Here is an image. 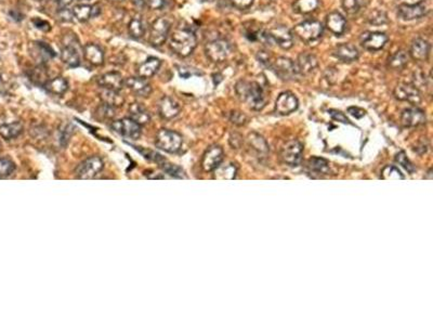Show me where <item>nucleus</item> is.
I'll list each match as a JSON object with an SVG mask.
<instances>
[{
  "mask_svg": "<svg viewBox=\"0 0 433 325\" xmlns=\"http://www.w3.org/2000/svg\"><path fill=\"white\" fill-rule=\"evenodd\" d=\"M111 2H118V3H121V2H124V0H111Z\"/></svg>",
  "mask_w": 433,
  "mask_h": 325,
  "instance_id": "59",
  "label": "nucleus"
},
{
  "mask_svg": "<svg viewBox=\"0 0 433 325\" xmlns=\"http://www.w3.org/2000/svg\"><path fill=\"white\" fill-rule=\"evenodd\" d=\"M124 78L121 73L118 72H109L103 74L97 79V84L101 88L111 89V90L121 91L124 87Z\"/></svg>",
  "mask_w": 433,
  "mask_h": 325,
  "instance_id": "22",
  "label": "nucleus"
},
{
  "mask_svg": "<svg viewBox=\"0 0 433 325\" xmlns=\"http://www.w3.org/2000/svg\"><path fill=\"white\" fill-rule=\"evenodd\" d=\"M318 0H296L292 5V9L298 15H309L317 9Z\"/></svg>",
  "mask_w": 433,
  "mask_h": 325,
  "instance_id": "34",
  "label": "nucleus"
},
{
  "mask_svg": "<svg viewBox=\"0 0 433 325\" xmlns=\"http://www.w3.org/2000/svg\"><path fill=\"white\" fill-rule=\"evenodd\" d=\"M59 17H60V20H62L63 22H72L74 15H73V11H69L67 8H64L59 11Z\"/></svg>",
  "mask_w": 433,
  "mask_h": 325,
  "instance_id": "53",
  "label": "nucleus"
},
{
  "mask_svg": "<svg viewBox=\"0 0 433 325\" xmlns=\"http://www.w3.org/2000/svg\"><path fill=\"white\" fill-rule=\"evenodd\" d=\"M367 20L369 24L375 26H380L388 23V16L387 13L382 10H374L369 13Z\"/></svg>",
  "mask_w": 433,
  "mask_h": 325,
  "instance_id": "41",
  "label": "nucleus"
},
{
  "mask_svg": "<svg viewBox=\"0 0 433 325\" xmlns=\"http://www.w3.org/2000/svg\"><path fill=\"white\" fill-rule=\"evenodd\" d=\"M394 96L400 101H406L411 104H419L421 102V94L418 89L410 84H400L394 89Z\"/></svg>",
  "mask_w": 433,
  "mask_h": 325,
  "instance_id": "14",
  "label": "nucleus"
},
{
  "mask_svg": "<svg viewBox=\"0 0 433 325\" xmlns=\"http://www.w3.org/2000/svg\"><path fill=\"white\" fill-rule=\"evenodd\" d=\"M73 3V0H57V4L60 7V9L67 8V7Z\"/></svg>",
  "mask_w": 433,
  "mask_h": 325,
  "instance_id": "57",
  "label": "nucleus"
},
{
  "mask_svg": "<svg viewBox=\"0 0 433 325\" xmlns=\"http://www.w3.org/2000/svg\"><path fill=\"white\" fill-rule=\"evenodd\" d=\"M326 27L334 35L340 36L346 32L347 21L340 12H332L326 17Z\"/></svg>",
  "mask_w": 433,
  "mask_h": 325,
  "instance_id": "24",
  "label": "nucleus"
},
{
  "mask_svg": "<svg viewBox=\"0 0 433 325\" xmlns=\"http://www.w3.org/2000/svg\"><path fill=\"white\" fill-rule=\"evenodd\" d=\"M33 23H34L36 29L43 31V32H49L51 30V25L49 24V22H47V21L40 19V18L33 19Z\"/></svg>",
  "mask_w": 433,
  "mask_h": 325,
  "instance_id": "51",
  "label": "nucleus"
},
{
  "mask_svg": "<svg viewBox=\"0 0 433 325\" xmlns=\"http://www.w3.org/2000/svg\"><path fill=\"white\" fill-rule=\"evenodd\" d=\"M365 0H342V8L350 16H355L364 8Z\"/></svg>",
  "mask_w": 433,
  "mask_h": 325,
  "instance_id": "37",
  "label": "nucleus"
},
{
  "mask_svg": "<svg viewBox=\"0 0 433 325\" xmlns=\"http://www.w3.org/2000/svg\"><path fill=\"white\" fill-rule=\"evenodd\" d=\"M296 63L299 75H309L316 70L318 66V60L313 53L302 52L298 55Z\"/></svg>",
  "mask_w": 433,
  "mask_h": 325,
  "instance_id": "18",
  "label": "nucleus"
},
{
  "mask_svg": "<svg viewBox=\"0 0 433 325\" xmlns=\"http://www.w3.org/2000/svg\"><path fill=\"white\" fill-rule=\"evenodd\" d=\"M104 162L99 156H90L82 161L75 170L76 177L78 179H94L100 175V172L103 170Z\"/></svg>",
  "mask_w": 433,
  "mask_h": 325,
  "instance_id": "7",
  "label": "nucleus"
},
{
  "mask_svg": "<svg viewBox=\"0 0 433 325\" xmlns=\"http://www.w3.org/2000/svg\"><path fill=\"white\" fill-rule=\"evenodd\" d=\"M32 79H33V81L37 82V84H41V85L45 86L46 82L49 80L46 67L43 65H39L36 68H34Z\"/></svg>",
  "mask_w": 433,
  "mask_h": 325,
  "instance_id": "44",
  "label": "nucleus"
},
{
  "mask_svg": "<svg viewBox=\"0 0 433 325\" xmlns=\"http://www.w3.org/2000/svg\"><path fill=\"white\" fill-rule=\"evenodd\" d=\"M129 117L140 126L146 125L151 121L150 113L141 103H132L129 106Z\"/></svg>",
  "mask_w": 433,
  "mask_h": 325,
  "instance_id": "28",
  "label": "nucleus"
},
{
  "mask_svg": "<svg viewBox=\"0 0 433 325\" xmlns=\"http://www.w3.org/2000/svg\"><path fill=\"white\" fill-rule=\"evenodd\" d=\"M270 68L283 80H292L299 75L295 62L286 57H278L275 59L272 62Z\"/></svg>",
  "mask_w": 433,
  "mask_h": 325,
  "instance_id": "8",
  "label": "nucleus"
},
{
  "mask_svg": "<svg viewBox=\"0 0 433 325\" xmlns=\"http://www.w3.org/2000/svg\"><path fill=\"white\" fill-rule=\"evenodd\" d=\"M408 63V54L404 50H399L391 54L388 59V67L394 71H401Z\"/></svg>",
  "mask_w": 433,
  "mask_h": 325,
  "instance_id": "31",
  "label": "nucleus"
},
{
  "mask_svg": "<svg viewBox=\"0 0 433 325\" xmlns=\"http://www.w3.org/2000/svg\"><path fill=\"white\" fill-rule=\"evenodd\" d=\"M401 121L404 126L417 127L425 123V115L423 111L418 107H409L403 111Z\"/></svg>",
  "mask_w": 433,
  "mask_h": 325,
  "instance_id": "20",
  "label": "nucleus"
},
{
  "mask_svg": "<svg viewBox=\"0 0 433 325\" xmlns=\"http://www.w3.org/2000/svg\"><path fill=\"white\" fill-rule=\"evenodd\" d=\"M196 46V36H195L192 32L185 30L174 32L169 41V48L172 50V52H174L181 58H186L190 54H192Z\"/></svg>",
  "mask_w": 433,
  "mask_h": 325,
  "instance_id": "2",
  "label": "nucleus"
},
{
  "mask_svg": "<svg viewBox=\"0 0 433 325\" xmlns=\"http://www.w3.org/2000/svg\"><path fill=\"white\" fill-rule=\"evenodd\" d=\"M255 0H230L233 7L239 10H246L253 6Z\"/></svg>",
  "mask_w": 433,
  "mask_h": 325,
  "instance_id": "49",
  "label": "nucleus"
},
{
  "mask_svg": "<svg viewBox=\"0 0 433 325\" xmlns=\"http://www.w3.org/2000/svg\"><path fill=\"white\" fill-rule=\"evenodd\" d=\"M295 35L304 43L309 44L320 38L323 34V25L318 21L308 20L294 27Z\"/></svg>",
  "mask_w": 433,
  "mask_h": 325,
  "instance_id": "4",
  "label": "nucleus"
},
{
  "mask_svg": "<svg viewBox=\"0 0 433 325\" xmlns=\"http://www.w3.org/2000/svg\"><path fill=\"white\" fill-rule=\"evenodd\" d=\"M360 43L368 51H379L388 43V36L381 32H365L361 35Z\"/></svg>",
  "mask_w": 433,
  "mask_h": 325,
  "instance_id": "10",
  "label": "nucleus"
},
{
  "mask_svg": "<svg viewBox=\"0 0 433 325\" xmlns=\"http://www.w3.org/2000/svg\"><path fill=\"white\" fill-rule=\"evenodd\" d=\"M231 45L226 39H214L205 45L206 57L213 63L225 62L231 54Z\"/></svg>",
  "mask_w": 433,
  "mask_h": 325,
  "instance_id": "5",
  "label": "nucleus"
},
{
  "mask_svg": "<svg viewBox=\"0 0 433 325\" xmlns=\"http://www.w3.org/2000/svg\"><path fill=\"white\" fill-rule=\"evenodd\" d=\"M348 112L350 113L352 116L356 117V119H362V117L365 116V114H366V112H365L364 110H362L360 107H356V106L349 107L348 109Z\"/></svg>",
  "mask_w": 433,
  "mask_h": 325,
  "instance_id": "55",
  "label": "nucleus"
},
{
  "mask_svg": "<svg viewBox=\"0 0 433 325\" xmlns=\"http://www.w3.org/2000/svg\"><path fill=\"white\" fill-rule=\"evenodd\" d=\"M239 98L255 111H260L267 103V94L264 89L257 81L240 80L235 86Z\"/></svg>",
  "mask_w": 433,
  "mask_h": 325,
  "instance_id": "1",
  "label": "nucleus"
},
{
  "mask_svg": "<svg viewBox=\"0 0 433 325\" xmlns=\"http://www.w3.org/2000/svg\"><path fill=\"white\" fill-rule=\"evenodd\" d=\"M430 50L431 46L429 41L423 38H416L410 45L409 55L410 58L416 62H424L429 58Z\"/></svg>",
  "mask_w": 433,
  "mask_h": 325,
  "instance_id": "17",
  "label": "nucleus"
},
{
  "mask_svg": "<svg viewBox=\"0 0 433 325\" xmlns=\"http://www.w3.org/2000/svg\"><path fill=\"white\" fill-rule=\"evenodd\" d=\"M236 166L232 163H228L225 165H219L214 171L215 179H234L236 175Z\"/></svg>",
  "mask_w": 433,
  "mask_h": 325,
  "instance_id": "35",
  "label": "nucleus"
},
{
  "mask_svg": "<svg viewBox=\"0 0 433 325\" xmlns=\"http://www.w3.org/2000/svg\"><path fill=\"white\" fill-rule=\"evenodd\" d=\"M309 168L319 175H326L330 171V163L322 157H312L309 161Z\"/></svg>",
  "mask_w": 433,
  "mask_h": 325,
  "instance_id": "36",
  "label": "nucleus"
},
{
  "mask_svg": "<svg viewBox=\"0 0 433 325\" xmlns=\"http://www.w3.org/2000/svg\"><path fill=\"white\" fill-rule=\"evenodd\" d=\"M249 143L253 149H255L256 151L260 152V153H267L269 151V147L267 142L263 139V138L257 134H251L249 136Z\"/></svg>",
  "mask_w": 433,
  "mask_h": 325,
  "instance_id": "42",
  "label": "nucleus"
},
{
  "mask_svg": "<svg viewBox=\"0 0 433 325\" xmlns=\"http://www.w3.org/2000/svg\"><path fill=\"white\" fill-rule=\"evenodd\" d=\"M101 12V9L99 6L94 5H77L74 7L73 9V15L74 18L77 19L80 22H86V21L90 20L91 18H94L99 16Z\"/></svg>",
  "mask_w": 433,
  "mask_h": 325,
  "instance_id": "25",
  "label": "nucleus"
},
{
  "mask_svg": "<svg viewBox=\"0 0 433 325\" xmlns=\"http://www.w3.org/2000/svg\"><path fill=\"white\" fill-rule=\"evenodd\" d=\"M124 87L128 89L137 94L138 96H149L152 92V87L145 78L140 77H128L124 80Z\"/></svg>",
  "mask_w": 433,
  "mask_h": 325,
  "instance_id": "19",
  "label": "nucleus"
},
{
  "mask_svg": "<svg viewBox=\"0 0 433 325\" xmlns=\"http://www.w3.org/2000/svg\"><path fill=\"white\" fill-rule=\"evenodd\" d=\"M146 5L152 10H162L166 5V0H146Z\"/></svg>",
  "mask_w": 433,
  "mask_h": 325,
  "instance_id": "52",
  "label": "nucleus"
},
{
  "mask_svg": "<svg viewBox=\"0 0 433 325\" xmlns=\"http://www.w3.org/2000/svg\"><path fill=\"white\" fill-rule=\"evenodd\" d=\"M61 60L69 67H77L80 64V55L72 45H66L61 50Z\"/></svg>",
  "mask_w": 433,
  "mask_h": 325,
  "instance_id": "29",
  "label": "nucleus"
},
{
  "mask_svg": "<svg viewBox=\"0 0 433 325\" xmlns=\"http://www.w3.org/2000/svg\"><path fill=\"white\" fill-rule=\"evenodd\" d=\"M302 144L297 140L286 142L281 151L283 161L290 166H298L302 160Z\"/></svg>",
  "mask_w": 433,
  "mask_h": 325,
  "instance_id": "13",
  "label": "nucleus"
},
{
  "mask_svg": "<svg viewBox=\"0 0 433 325\" xmlns=\"http://www.w3.org/2000/svg\"><path fill=\"white\" fill-rule=\"evenodd\" d=\"M268 33L273 43L281 47L282 49L288 50L294 46V35L287 26L277 25L272 27Z\"/></svg>",
  "mask_w": 433,
  "mask_h": 325,
  "instance_id": "12",
  "label": "nucleus"
},
{
  "mask_svg": "<svg viewBox=\"0 0 433 325\" xmlns=\"http://www.w3.org/2000/svg\"><path fill=\"white\" fill-rule=\"evenodd\" d=\"M45 87L49 92L53 94H64L68 89V81L64 77H55L53 79H49Z\"/></svg>",
  "mask_w": 433,
  "mask_h": 325,
  "instance_id": "32",
  "label": "nucleus"
},
{
  "mask_svg": "<svg viewBox=\"0 0 433 325\" xmlns=\"http://www.w3.org/2000/svg\"><path fill=\"white\" fill-rule=\"evenodd\" d=\"M83 55L89 63L95 66L102 65L104 62V52L101 47L92 43H89L83 47Z\"/></svg>",
  "mask_w": 433,
  "mask_h": 325,
  "instance_id": "26",
  "label": "nucleus"
},
{
  "mask_svg": "<svg viewBox=\"0 0 433 325\" xmlns=\"http://www.w3.org/2000/svg\"><path fill=\"white\" fill-rule=\"evenodd\" d=\"M130 2L132 3V5L136 6L137 8H139V9H142L143 7L145 6L144 0H130Z\"/></svg>",
  "mask_w": 433,
  "mask_h": 325,
  "instance_id": "58",
  "label": "nucleus"
},
{
  "mask_svg": "<svg viewBox=\"0 0 433 325\" xmlns=\"http://www.w3.org/2000/svg\"><path fill=\"white\" fill-rule=\"evenodd\" d=\"M22 133H23V125L20 122L6 124V125H3L0 127V135H2L7 140L15 139V138H18Z\"/></svg>",
  "mask_w": 433,
  "mask_h": 325,
  "instance_id": "33",
  "label": "nucleus"
},
{
  "mask_svg": "<svg viewBox=\"0 0 433 325\" xmlns=\"http://www.w3.org/2000/svg\"><path fill=\"white\" fill-rule=\"evenodd\" d=\"M111 127L116 134L132 140H138L141 136V126L132 121L130 117L113 122L111 124Z\"/></svg>",
  "mask_w": 433,
  "mask_h": 325,
  "instance_id": "9",
  "label": "nucleus"
},
{
  "mask_svg": "<svg viewBox=\"0 0 433 325\" xmlns=\"http://www.w3.org/2000/svg\"><path fill=\"white\" fill-rule=\"evenodd\" d=\"M171 29V22L168 18L159 17L150 27V38L149 41L152 46L159 47L165 44L168 38L169 32Z\"/></svg>",
  "mask_w": 433,
  "mask_h": 325,
  "instance_id": "6",
  "label": "nucleus"
},
{
  "mask_svg": "<svg viewBox=\"0 0 433 325\" xmlns=\"http://www.w3.org/2000/svg\"><path fill=\"white\" fill-rule=\"evenodd\" d=\"M395 162L399 163L400 165H402L403 167L406 169L409 174H413V172L416 170L415 166L409 162V160L407 158V156L405 155L404 152H400V153H397L395 156Z\"/></svg>",
  "mask_w": 433,
  "mask_h": 325,
  "instance_id": "45",
  "label": "nucleus"
},
{
  "mask_svg": "<svg viewBox=\"0 0 433 325\" xmlns=\"http://www.w3.org/2000/svg\"><path fill=\"white\" fill-rule=\"evenodd\" d=\"M191 68H187V67H179V74H180V76L182 78H188L190 77V76H192L193 74H195V72L194 71H190Z\"/></svg>",
  "mask_w": 433,
  "mask_h": 325,
  "instance_id": "56",
  "label": "nucleus"
},
{
  "mask_svg": "<svg viewBox=\"0 0 433 325\" xmlns=\"http://www.w3.org/2000/svg\"><path fill=\"white\" fill-rule=\"evenodd\" d=\"M299 102L297 96L289 91L282 92L277 96L275 102V110L276 112L282 115H287L298 109Z\"/></svg>",
  "mask_w": 433,
  "mask_h": 325,
  "instance_id": "15",
  "label": "nucleus"
},
{
  "mask_svg": "<svg viewBox=\"0 0 433 325\" xmlns=\"http://www.w3.org/2000/svg\"><path fill=\"white\" fill-rule=\"evenodd\" d=\"M16 169V164L9 158H0V179L9 177Z\"/></svg>",
  "mask_w": 433,
  "mask_h": 325,
  "instance_id": "43",
  "label": "nucleus"
},
{
  "mask_svg": "<svg viewBox=\"0 0 433 325\" xmlns=\"http://www.w3.org/2000/svg\"><path fill=\"white\" fill-rule=\"evenodd\" d=\"M382 178L383 179H404L402 172L394 166H387L382 170Z\"/></svg>",
  "mask_w": 433,
  "mask_h": 325,
  "instance_id": "46",
  "label": "nucleus"
},
{
  "mask_svg": "<svg viewBox=\"0 0 433 325\" xmlns=\"http://www.w3.org/2000/svg\"><path fill=\"white\" fill-rule=\"evenodd\" d=\"M160 65H162V61H160L158 58L151 57L139 66L138 75L140 77L145 79L150 78L156 74V72L159 70Z\"/></svg>",
  "mask_w": 433,
  "mask_h": 325,
  "instance_id": "27",
  "label": "nucleus"
},
{
  "mask_svg": "<svg viewBox=\"0 0 433 325\" xmlns=\"http://www.w3.org/2000/svg\"><path fill=\"white\" fill-rule=\"evenodd\" d=\"M230 120H231L232 123L236 124V125H243L244 123L246 121L245 115H243L240 112H233L231 114V117H230Z\"/></svg>",
  "mask_w": 433,
  "mask_h": 325,
  "instance_id": "54",
  "label": "nucleus"
},
{
  "mask_svg": "<svg viewBox=\"0 0 433 325\" xmlns=\"http://www.w3.org/2000/svg\"><path fill=\"white\" fill-rule=\"evenodd\" d=\"M257 59H258V61L260 62L261 64L268 66V67H271L272 62H273V61H272V58H271V55L269 54V52L265 51V50H260L259 52H258L257 53Z\"/></svg>",
  "mask_w": 433,
  "mask_h": 325,
  "instance_id": "48",
  "label": "nucleus"
},
{
  "mask_svg": "<svg viewBox=\"0 0 433 325\" xmlns=\"http://www.w3.org/2000/svg\"><path fill=\"white\" fill-rule=\"evenodd\" d=\"M182 142L183 140L181 135L169 129H160L155 140L156 147L167 153H177L182 147Z\"/></svg>",
  "mask_w": 433,
  "mask_h": 325,
  "instance_id": "3",
  "label": "nucleus"
},
{
  "mask_svg": "<svg viewBox=\"0 0 433 325\" xmlns=\"http://www.w3.org/2000/svg\"><path fill=\"white\" fill-rule=\"evenodd\" d=\"M179 103L171 96H164L158 103V113L165 120H172L180 113Z\"/></svg>",
  "mask_w": 433,
  "mask_h": 325,
  "instance_id": "21",
  "label": "nucleus"
},
{
  "mask_svg": "<svg viewBox=\"0 0 433 325\" xmlns=\"http://www.w3.org/2000/svg\"><path fill=\"white\" fill-rule=\"evenodd\" d=\"M160 167H162V169L165 171V174H167L169 177L177 178V179H185L186 178L184 170L177 165L170 164V163H162L160 164Z\"/></svg>",
  "mask_w": 433,
  "mask_h": 325,
  "instance_id": "40",
  "label": "nucleus"
},
{
  "mask_svg": "<svg viewBox=\"0 0 433 325\" xmlns=\"http://www.w3.org/2000/svg\"><path fill=\"white\" fill-rule=\"evenodd\" d=\"M334 55L344 63H351L359 59L360 52L352 44H341L334 50Z\"/></svg>",
  "mask_w": 433,
  "mask_h": 325,
  "instance_id": "23",
  "label": "nucleus"
},
{
  "mask_svg": "<svg viewBox=\"0 0 433 325\" xmlns=\"http://www.w3.org/2000/svg\"><path fill=\"white\" fill-rule=\"evenodd\" d=\"M223 161V150L219 145H212L204 154L201 166L205 171H213Z\"/></svg>",
  "mask_w": 433,
  "mask_h": 325,
  "instance_id": "16",
  "label": "nucleus"
},
{
  "mask_svg": "<svg viewBox=\"0 0 433 325\" xmlns=\"http://www.w3.org/2000/svg\"><path fill=\"white\" fill-rule=\"evenodd\" d=\"M429 9L423 2L418 4H402L397 7V17L404 21H413L427 16Z\"/></svg>",
  "mask_w": 433,
  "mask_h": 325,
  "instance_id": "11",
  "label": "nucleus"
},
{
  "mask_svg": "<svg viewBox=\"0 0 433 325\" xmlns=\"http://www.w3.org/2000/svg\"><path fill=\"white\" fill-rule=\"evenodd\" d=\"M413 85L418 89V90H419V87H423L427 85V77H425V74H423L422 72L414 73Z\"/></svg>",
  "mask_w": 433,
  "mask_h": 325,
  "instance_id": "50",
  "label": "nucleus"
},
{
  "mask_svg": "<svg viewBox=\"0 0 433 325\" xmlns=\"http://www.w3.org/2000/svg\"><path fill=\"white\" fill-rule=\"evenodd\" d=\"M328 113H330V115L332 116V119L334 121H337V122H340L342 124H349V125H351V122L349 121L348 117L344 113L340 112V111L330 110L328 111Z\"/></svg>",
  "mask_w": 433,
  "mask_h": 325,
  "instance_id": "47",
  "label": "nucleus"
},
{
  "mask_svg": "<svg viewBox=\"0 0 433 325\" xmlns=\"http://www.w3.org/2000/svg\"><path fill=\"white\" fill-rule=\"evenodd\" d=\"M95 116L100 121H112L115 116V107L106 104V103H102L95 110Z\"/></svg>",
  "mask_w": 433,
  "mask_h": 325,
  "instance_id": "39",
  "label": "nucleus"
},
{
  "mask_svg": "<svg viewBox=\"0 0 433 325\" xmlns=\"http://www.w3.org/2000/svg\"><path fill=\"white\" fill-rule=\"evenodd\" d=\"M128 32L132 38L139 39L143 37V35L145 34V29L142 21L138 18L131 19V21L128 24Z\"/></svg>",
  "mask_w": 433,
  "mask_h": 325,
  "instance_id": "38",
  "label": "nucleus"
},
{
  "mask_svg": "<svg viewBox=\"0 0 433 325\" xmlns=\"http://www.w3.org/2000/svg\"><path fill=\"white\" fill-rule=\"evenodd\" d=\"M100 98L103 103H106V104L113 107L122 106L125 103L124 96L120 93V91L111 90V89L102 88L100 92Z\"/></svg>",
  "mask_w": 433,
  "mask_h": 325,
  "instance_id": "30",
  "label": "nucleus"
}]
</instances>
